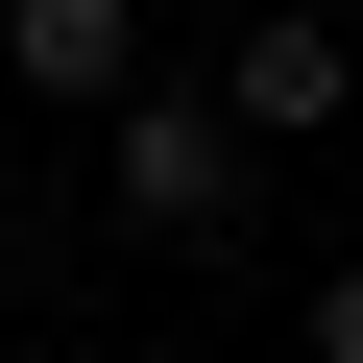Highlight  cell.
<instances>
[{
  "label": "cell",
  "mask_w": 363,
  "mask_h": 363,
  "mask_svg": "<svg viewBox=\"0 0 363 363\" xmlns=\"http://www.w3.org/2000/svg\"><path fill=\"white\" fill-rule=\"evenodd\" d=\"M97 169H121V218H145V242H194V267H218V242H242V194H267V145H242L218 97H121V145H97Z\"/></svg>",
  "instance_id": "cell-1"
},
{
  "label": "cell",
  "mask_w": 363,
  "mask_h": 363,
  "mask_svg": "<svg viewBox=\"0 0 363 363\" xmlns=\"http://www.w3.org/2000/svg\"><path fill=\"white\" fill-rule=\"evenodd\" d=\"M218 121H242V145H339V121H363V49H339V0H242V49H218Z\"/></svg>",
  "instance_id": "cell-2"
},
{
  "label": "cell",
  "mask_w": 363,
  "mask_h": 363,
  "mask_svg": "<svg viewBox=\"0 0 363 363\" xmlns=\"http://www.w3.org/2000/svg\"><path fill=\"white\" fill-rule=\"evenodd\" d=\"M0 73H25L49 121H121L145 97V0H0Z\"/></svg>",
  "instance_id": "cell-3"
},
{
  "label": "cell",
  "mask_w": 363,
  "mask_h": 363,
  "mask_svg": "<svg viewBox=\"0 0 363 363\" xmlns=\"http://www.w3.org/2000/svg\"><path fill=\"white\" fill-rule=\"evenodd\" d=\"M291 339H315V363H363V242L315 267V315H291Z\"/></svg>",
  "instance_id": "cell-4"
},
{
  "label": "cell",
  "mask_w": 363,
  "mask_h": 363,
  "mask_svg": "<svg viewBox=\"0 0 363 363\" xmlns=\"http://www.w3.org/2000/svg\"><path fill=\"white\" fill-rule=\"evenodd\" d=\"M97 363H169V339H97Z\"/></svg>",
  "instance_id": "cell-5"
}]
</instances>
